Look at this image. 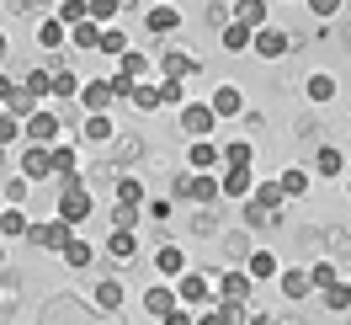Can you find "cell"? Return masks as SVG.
I'll return each instance as SVG.
<instances>
[{
  "mask_svg": "<svg viewBox=\"0 0 351 325\" xmlns=\"http://www.w3.org/2000/svg\"><path fill=\"white\" fill-rule=\"evenodd\" d=\"M53 96H80V80H75L64 65H53Z\"/></svg>",
  "mask_w": 351,
  "mask_h": 325,
  "instance_id": "60d3db41",
  "label": "cell"
},
{
  "mask_svg": "<svg viewBox=\"0 0 351 325\" xmlns=\"http://www.w3.org/2000/svg\"><path fill=\"white\" fill-rule=\"evenodd\" d=\"M22 176H32V181L53 176V144H27L22 150Z\"/></svg>",
  "mask_w": 351,
  "mask_h": 325,
  "instance_id": "52a82bcc",
  "label": "cell"
},
{
  "mask_svg": "<svg viewBox=\"0 0 351 325\" xmlns=\"http://www.w3.org/2000/svg\"><path fill=\"white\" fill-rule=\"evenodd\" d=\"M256 54H261V59H282V54H287V32H277V27H256Z\"/></svg>",
  "mask_w": 351,
  "mask_h": 325,
  "instance_id": "5bb4252c",
  "label": "cell"
},
{
  "mask_svg": "<svg viewBox=\"0 0 351 325\" xmlns=\"http://www.w3.org/2000/svg\"><path fill=\"white\" fill-rule=\"evenodd\" d=\"M223 48H234V54H256V27H245L240 16L223 27Z\"/></svg>",
  "mask_w": 351,
  "mask_h": 325,
  "instance_id": "4fadbf2b",
  "label": "cell"
},
{
  "mask_svg": "<svg viewBox=\"0 0 351 325\" xmlns=\"http://www.w3.org/2000/svg\"><path fill=\"white\" fill-rule=\"evenodd\" d=\"M256 192V176H250V166H229V171H223V197H250Z\"/></svg>",
  "mask_w": 351,
  "mask_h": 325,
  "instance_id": "9c48e42d",
  "label": "cell"
},
{
  "mask_svg": "<svg viewBox=\"0 0 351 325\" xmlns=\"http://www.w3.org/2000/svg\"><path fill=\"white\" fill-rule=\"evenodd\" d=\"M22 86L32 91V96H53V69H32V75H27Z\"/></svg>",
  "mask_w": 351,
  "mask_h": 325,
  "instance_id": "ab89813d",
  "label": "cell"
},
{
  "mask_svg": "<svg viewBox=\"0 0 351 325\" xmlns=\"http://www.w3.org/2000/svg\"><path fill=\"white\" fill-rule=\"evenodd\" d=\"M38 43H43V48H64L69 43V22H64V16H48V22L38 27Z\"/></svg>",
  "mask_w": 351,
  "mask_h": 325,
  "instance_id": "603a6c76",
  "label": "cell"
},
{
  "mask_svg": "<svg viewBox=\"0 0 351 325\" xmlns=\"http://www.w3.org/2000/svg\"><path fill=\"white\" fill-rule=\"evenodd\" d=\"M32 240H38L43 251H64L69 240H75V224H69V218L59 214L53 224H32Z\"/></svg>",
  "mask_w": 351,
  "mask_h": 325,
  "instance_id": "8992f818",
  "label": "cell"
},
{
  "mask_svg": "<svg viewBox=\"0 0 351 325\" xmlns=\"http://www.w3.org/2000/svg\"><path fill=\"white\" fill-rule=\"evenodd\" d=\"M160 69H165V75H181V80H186V75H197V59H186V54H165V59H160Z\"/></svg>",
  "mask_w": 351,
  "mask_h": 325,
  "instance_id": "836d02e7",
  "label": "cell"
},
{
  "mask_svg": "<svg viewBox=\"0 0 351 325\" xmlns=\"http://www.w3.org/2000/svg\"><path fill=\"white\" fill-rule=\"evenodd\" d=\"M314 171H319V176H341V171H346V155H341V150H330V144H325V150L314 155Z\"/></svg>",
  "mask_w": 351,
  "mask_h": 325,
  "instance_id": "f546056e",
  "label": "cell"
},
{
  "mask_svg": "<svg viewBox=\"0 0 351 325\" xmlns=\"http://www.w3.org/2000/svg\"><path fill=\"white\" fill-rule=\"evenodd\" d=\"M101 32H107V27L96 22V16H86L80 27H69V43H75V48H86V54H90V48H101Z\"/></svg>",
  "mask_w": 351,
  "mask_h": 325,
  "instance_id": "d6986e66",
  "label": "cell"
},
{
  "mask_svg": "<svg viewBox=\"0 0 351 325\" xmlns=\"http://www.w3.org/2000/svg\"><path fill=\"white\" fill-rule=\"evenodd\" d=\"M176 293H181V304H202V299H208V278L181 272V278H176Z\"/></svg>",
  "mask_w": 351,
  "mask_h": 325,
  "instance_id": "44dd1931",
  "label": "cell"
},
{
  "mask_svg": "<svg viewBox=\"0 0 351 325\" xmlns=\"http://www.w3.org/2000/svg\"><path fill=\"white\" fill-rule=\"evenodd\" d=\"M314 288H335V267L330 261H314Z\"/></svg>",
  "mask_w": 351,
  "mask_h": 325,
  "instance_id": "681fc988",
  "label": "cell"
},
{
  "mask_svg": "<svg viewBox=\"0 0 351 325\" xmlns=\"http://www.w3.org/2000/svg\"><path fill=\"white\" fill-rule=\"evenodd\" d=\"M213 123H219L213 102H186V107H181V128L192 133V139H208V133H213Z\"/></svg>",
  "mask_w": 351,
  "mask_h": 325,
  "instance_id": "277c9868",
  "label": "cell"
},
{
  "mask_svg": "<svg viewBox=\"0 0 351 325\" xmlns=\"http://www.w3.org/2000/svg\"><path fill=\"white\" fill-rule=\"evenodd\" d=\"M123 102H133L138 112H154V107H160V86H149V80H133V91L123 96Z\"/></svg>",
  "mask_w": 351,
  "mask_h": 325,
  "instance_id": "d4e9b609",
  "label": "cell"
},
{
  "mask_svg": "<svg viewBox=\"0 0 351 325\" xmlns=\"http://www.w3.org/2000/svg\"><path fill=\"white\" fill-rule=\"evenodd\" d=\"M138 208H144V203H117L112 224H123V229H138Z\"/></svg>",
  "mask_w": 351,
  "mask_h": 325,
  "instance_id": "ee69618b",
  "label": "cell"
},
{
  "mask_svg": "<svg viewBox=\"0 0 351 325\" xmlns=\"http://www.w3.org/2000/svg\"><path fill=\"white\" fill-rule=\"evenodd\" d=\"M53 176H75V150H69V144H53Z\"/></svg>",
  "mask_w": 351,
  "mask_h": 325,
  "instance_id": "b9f144b4",
  "label": "cell"
},
{
  "mask_svg": "<svg viewBox=\"0 0 351 325\" xmlns=\"http://www.w3.org/2000/svg\"><path fill=\"white\" fill-rule=\"evenodd\" d=\"M107 256H112V261H133V256H138V235L117 224V229L107 235Z\"/></svg>",
  "mask_w": 351,
  "mask_h": 325,
  "instance_id": "30bf717a",
  "label": "cell"
},
{
  "mask_svg": "<svg viewBox=\"0 0 351 325\" xmlns=\"http://www.w3.org/2000/svg\"><path fill=\"white\" fill-rule=\"evenodd\" d=\"M250 197H256V203H261V208H277V214H282V176H277V181H256V192H250Z\"/></svg>",
  "mask_w": 351,
  "mask_h": 325,
  "instance_id": "4316f807",
  "label": "cell"
},
{
  "mask_svg": "<svg viewBox=\"0 0 351 325\" xmlns=\"http://www.w3.org/2000/svg\"><path fill=\"white\" fill-rule=\"evenodd\" d=\"M80 102H86V112H107L112 102H117V80H86V86H80Z\"/></svg>",
  "mask_w": 351,
  "mask_h": 325,
  "instance_id": "ba28073f",
  "label": "cell"
},
{
  "mask_svg": "<svg viewBox=\"0 0 351 325\" xmlns=\"http://www.w3.org/2000/svg\"><path fill=\"white\" fill-rule=\"evenodd\" d=\"M117 69L133 75V80H144V75H149V59H144V54H117Z\"/></svg>",
  "mask_w": 351,
  "mask_h": 325,
  "instance_id": "74e56055",
  "label": "cell"
},
{
  "mask_svg": "<svg viewBox=\"0 0 351 325\" xmlns=\"http://www.w3.org/2000/svg\"><path fill=\"white\" fill-rule=\"evenodd\" d=\"M59 214H64L69 224H86V218H90V192L80 187V181H75V176H69L64 192H59Z\"/></svg>",
  "mask_w": 351,
  "mask_h": 325,
  "instance_id": "3957f363",
  "label": "cell"
},
{
  "mask_svg": "<svg viewBox=\"0 0 351 325\" xmlns=\"http://www.w3.org/2000/svg\"><path fill=\"white\" fill-rule=\"evenodd\" d=\"M223 160H229V166H250V144H245V139H234V144L223 150Z\"/></svg>",
  "mask_w": 351,
  "mask_h": 325,
  "instance_id": "7dc6e473",
  "label": "cell"
},
{
  "mask_svg": "<svg viewBox=\"0 0 351 325\" xmlns=\"http://www.w3.org/2000/svg\"><path fill=\"white\" fill-rule=\"evenodd\" d=\"M101 54H128V38H123L117 27H107V32H101Z\"/></svg>",
  "mask_w": 351,
  "mask_h": 325,
  "instance_id": "f6af8a7d",
  "label": "cell"
},
{
  "mask_svg": "<svg viewBox=\"0 0 351 325\" xmlns=\"http://www.w3.org/2000/svg\"><path fill=\"white\" fill-rule=\"evenodd\" d=\"M250 282H256V278H250V267H245V272H240V267H234V272H223V282H219V299H250Z\"/></svg>",
  "mask_w": 351,
  "mask_h": 325,
  "instance_id": "9a60e30c",
  "label": "cell"
},
{
  "mask_svg": "<svg viewBox=\"0 0 351 325\" xmlns=\"http://www.w3.org/2000/svg\"><path fill=\"white\" fill-rule=\"evenodd\" d=\"M325 309H330V315H346V309H351V282H346V288H341V282L325 288Z\"/></svg>",
  "mask_w": 351,
  "mask_h": 325,
  "instance_id": "d590c367",
  "label": "cell"
},
{
  "mask_svg": "<svg viewBox=\"0 0 351 325\" xmlns=\"http://www.w3.org/2000/svg\"><path fill=\"white\" fill-rule=\"evenodd\" d=\"M123 5H128V0H90V16H96L101 27H112V22H117V11H123Z\"/></svg>",
  "mask_w": 351,
  "mask_h": 325,
  "instance_id": "8d00e7d4",
  "label": "cell"
},
{
  "mask_svg": "<svg viewBox=\"0 0 351 325\" xmlns=\"http://www.w3.org/2000/svg\"><path fill=\"white\" fill-rule=\"evenodd\" d=\"M117 203H144V181L138 176H117Z\"/></svg>",
  "mask_w": 351,
  "mask_h": 325,
  "instance_id": "f35d334b",
  "label": "cell"
},
{
  "mask_svg": "<svg viewBox=\"0 0 351 325\" xmlns=\"http://www.w3.org/2000/svg\"><path fill=\"white\" fill-rule=\"evenodd\" d=\"M86 139H90V144H107V139H112V117H107V112H90V117H86Z\"/></svg>",
  "mask_w": 351,
  "mask_h": 325,
  "instance_id": "4dcf8cb0",
  "label": "cell"
},
{
  "mask_svg": "<svg viewBox=\"0 0 351 325\" xmlns=\"http://www.w3.org/2000/svg\"><path fill=\"white\" fill-rule=\"evenodd\" d=\"M90 261H96V251H90L86 240H69L64 245V267H90Z\"/></svg>",
  "mask_w": 351,
  "mask_h": 325,
  "instance_id": "e575fe53",
  "label": "cell"
},
{
  "mask_svg": "<svg viewBox=\"0 0 351 325\" xmlns=\"http://www.w3.org/2000/svg\"><path fill=\"white\" fill-rule=\"evenodd\" d=\"M53 16H64L69 27H80L90 16V0H59V11H53Z\"/></svg>",
  "mask_w": 351,
  "mask_h": 325,
  "instance_id": "d6a6232c",
  "label": "cell"
},
{
  "mask_svg": "<svg viewBox=\"0 0 351 325\" xmlns=\"http://www.w3.org/2000/svg\"><path fill=\"white\" fill-rule=\"evenodd\" d=\"M186 160H192V171H213V166L223 160V150H219V144H208V139H192Z\"/></svg>",
  "mask_w": 351,
  "mask_h": 325,
  "instance_id": "ac0fdd59",
  "label": "cell"
},
{
  "mask_svg": "<svg viewBox=\"0 0 351 325\" xmlns=\"http://www.w3.org/2000/svg\"><path fill=\"white\" fill-rule=\"evenodd\" d=\"M234 16H240L245 27H266V0H240Z\"/></svg>",
  "mask_w": 351,
  "mask_h": 325,
  "instance_id": "1f68e13d",
  "label": "cell"
},
{
  "mask_svg": "<svg viewBox=\"0 0 351 325\" xmlns=\"http://www.w3.org/2000/svg\"><path fill=\"white\" fill-rule=\"evenodd\" d=\"M176 304H181V293H176V288H149V293H144V315L165 320V315H171Z\"/></svg>",
  "mask_w": 351,
  "mask_h": 325,
  "instance_id": "e0dca14e",
  "label": "cell"
},
{
  "mask_svg": "<svg viewBox=\"0 0 351 325\" xmlns=\"http://www.w3.org/2000/svg\"><path fill=\"white\" fill-rule=\"evenodd\" d=\"M0 235H5V240L32 235V218L22 214V203H5V214H0Z\"/></svg>",
  "mask_w": 351,
  "mask_h": 325,
  "instance_id": "8fae6325",
  "label": "cell"
},
{
  "mask_svg": "<svg viewBox=\"0 0 351 325\" xmlns=\"http://www.w3.org/2000/svg\"><path fill=\"white\" fill-rule=\"evenodd\" d=\"M176 192L192 197V203H219V197H223V176L192 171V176H181V181H176Z\"/></svg>",
  "mask_w": 351,
  "mask_h": 325,
  "instance_id": "6da1fadb",
  "label": "cell"
},
{
  "mask_svg": "<svg viewBox=\"0 0 351 325\" xmlns=\"http://www.w3.org/2000/svg\"><path fill=\"white\" fill-rule=\"evenodd\" d=\"M160 107H186V80H181V75H165V86H160Z\"/></svg>",
  "mask_w": 351,
  "mask_h": 325,
  "instance_id": "83f0119b",
  "label": "cell"
},
{
  "mask_svg": "<svg viewBox=\"0 0 351 325\" xmlns=\"http://www.w3.org/2000/svg\"><path fill=\"white\" fill-rule=\"evenodd\" d=\"M308 102H335V75H325V69H319V75H308Z\"/></svg>",
  "mask_w": 351,
  "mask_h": 325,
  "instance_id": "f1b7e54d",
  "label": "cell"
},
{
  "mask_svg": "<svg viewBox=\"0 0 351 325\" xmlns=\"http://www.w3.org/2000/svg\"><path fill=\"white\" fill-rule=\"evenodd\" d=\"M346 192H351V176H346Z\"/></svg>",
  "mask_w": 351,
  "mask_h": 325,
  "instance_id": "f907efd6",
  "label": "cell"
},
{
  "mask_svg": "<svg viewBox=\"0 0 351 325\" xmlns=\"http://www.w3.org/2000/svg\"><path fill=\"white\" fill-rule=\"evenodd\" d=\"M245 267H250V278L261 282V278H277V272H282V261L271 256V251H250V261H245Z\"/></svg>",
  "mask_w": 351,
  "mask_h": 325,
  "instance_id": "484cf974",
  "label": "cell"
},
{
  "mask_svg": "<svg viewBox=\"0 0 351 325\" xmlns=\"http://www.w3.org/2000/svg\"><path fill=\"white\" fill-rule=\"evenodd\" d=\"M96 309H101V315H117V309H123V282H117V278H101V288H96Z\"/></svg>",
  "mask_w": 351,
  "mask_h": 325,
  "instance_id": "7402d4cb",
  "label": "cell"
},
{
  "mask_svg": "<svg viewBox=\"0 0 351 325\" xmlns=\"http://www.w3.org/2000/svg\"><path fill=\"white\" fill-rule=\"evenodd\" d=\"M27 181H32V176H5V203H22V197H27Z\"/></svg>",
  "mask_w": 351,
  "mask_h": 325,
  "instance_id": "bcb514c9",
  "label": "cell"
},
{
  "mask_svg": "<svg viewBox=\"0 0 351 325\" xmlns=\"http://www.w3.org/2000/svg\"><path fill=\"white\" fill-rule=\"evenodd\" d=\"M59 133H64V117L53 107H38L27 117V139H32V144H59Z\"/></svg>",
  "mask_w": 351,
  "mask_h": 325,
  "instance_id": "7a4b0ae2",
  "label": "cell"
},
{
  "mask_svg": "<svg viewBox=\"0 0 351 325\" xmlns=\"http://www.w3.org/2000/svg\"><path fill=\"white\" fill-rule=\"evenodd\" d=\"M308 288H314V267H287L282 272V293L287 299H308Z\"/></svg>",
  "mask_w": 351,
  "mask_h": 325,
  "instance_id": "2e32d148",
  "label": "cell"
},
{
  "mask_svg": "<svg viewBox=\"0 0 351 325\" xmlns=\"http://www.w3.org/2000/svg\"><path fill=\"white\" fill-rule=\"evenodd\" d=\"M213 112H219V117H240V112H245V96L234 86H219V91H213Z\"/></svg>",
  "mask_w": 351,
  "mask_h": 325,
  "instance_id": "cb8c5ba5",
  "label": "cell"
},
{
  "mask_svg": "<svg viewBox=\"0 0 351 325\" xmlns=\"http://www.w3.org/2000/svg\"><path fill=\"white\" fill-rule=\"evenodd\" d=\"M0 107L16 112V117H32V112H38V96L27 86H11V75H0Z\"/></svg>",
  "mask_w": 351,
  "mask_h": 325,
  "instance_id": "5b68a950",
  "label": "cell"
},
{
  "mask_svg": "<svg viewBox=\"0 0 351 325\" xmlns=\"http://www.w3.org/2000/svg\"><path fill=\"white\" fill-rule=\"evenodd\" d=\"M304 5L314 11V16H319V22H330V16L341 11V0H304Z\"/></svg>",
  "mask_w": 351,
  "mask_h": 325,
  "instance_id": "c3c4849f",
  "label": "cell"
},
{
  "mask_svg": "<svg viewBox=\"0 0 351 325\" xmlns=\"http://www.w3.org/2000/svg\"><path fill=\"white\" fill-rule=\"evenodd\" d=\"M154 272H160V278H181V272H186V251H181V245H160V251H154Z\"/></svg>",
  "mask_w": 351,
  "mask_h": 325,
  "instance_id": "7c38bea8",
  "label": "cell"
},
{
  "mask_svg": "<svg viewBox=\"0 0 351 325\" xmlns=\"http://www.w3.org/2000/svg\"><path fill=\"white\" fill-rule=\"evenodd\" d=\"M282 192H287V197H304V192H308V171H298V166H293V171H282Z\"/></svg>",
  "mask_w": 351,
  "mask_h": 325,
  "instance_id": "7bdbcfd3",
  "label": "cell"
},
{
  "mask_svg": "<svg viewBox=\"0 0 351 325\" xmlns=\"http://www.w3.org/2000/svg\"><path fill=\"white\" fill-rule=\"evenodd\" d=\"M144 27H149V32H176V27H181V11H176V5H149V11H144Z\"/></svg>",
  "mask_w": 351,
  "mask_h": 325,
  "instance_id": "ffe728a7",
  "label": "cell"
}]
</instances>
